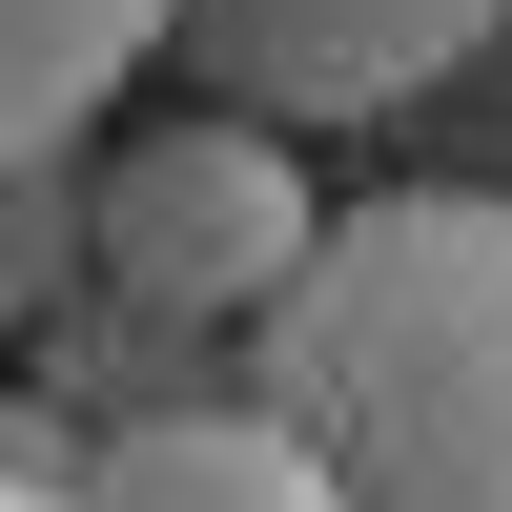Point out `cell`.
Segmentation results:
<instances>
[{
	"instance_id": "cell-7",
	"label": "cell",
	"mask_w": 512,
	"mask_h": 512,
	"mask_svg": "<svg viewBox=\"0 0 512 512\" xmlns=\"http://www.w3.org/2000/svg\"><path fill=\"white\" fill-rule=\"evenodd\" d=\"M0 512H82V492H62V451H41V431H0Z\"/></svg>"
},
{
	"instance_id": "cell-4",
	"label": "cell",
	"mask_w": 512,
	"mask_h": 512,
	"mask_svg": "<svg viewBox=\"0 0 512 512\" xmlns=\"http://www.w3.org/2000/svg\"><path fill=\"white\" fill-rule=\"evenodd\" d=\"M82 512H349L328 492V451L287 431L267 390H164V410H103V431L62 451Z\"/></svg>"
},
{
	"instance_id": "cell-1",
	"label": "cell",
	"mask_w": 512,
	"mask_h": 512,
	"mask_svg": "<svg viewBox=\"0 0 512 512\" xmlns=\"http://www.w3.org/2000/svg\"><path fill=\"white\" fill-rule=\"evenodd\" d=\"M246 328V390L328 451L349 512H512V185L328 205Z\"/></svg>"
},
{
	"instance_id": "cell-2",
	"label": "cell",
	"mask_w": 512,
	"mask_h": 512,
	"mask_svg": "<svg viewBox=\"0 0 512 512\" xmlns=\"http://www.w3.org/2000/svg\"><path fill=\"white\" fill-rule=\"evenodd\" d=\"M308 144L246 103H185V123H123L103 164H82V287L144 328H246L287 267H308Z\"/></svg>"
},
{
	"instance_id": "cell-3",
	"label": "cell",
	"mask_w": 512,
	"mask_h": 512,
	"mask_svg": "<svg viewBox=\"0 0 512 512\" xmlns=\"http://www.w3.org/2000/svg\"><path fill=\"white\" fill-rule=\"evenodd\" d=\"M512 21V0H164V62L205 82V103H246V123H390V103H431L451 62Z\"/></svg>"
},
{
	"instance_id": "cell-6",
	"label": "cell",
	"mask_w": 512,
	"mask_h": 512,
	"mask_svg": "<svg viewBox=\"0 0 512 512\" xmlns=\"http://www.w3.org/2000/svg\"><path fill=\"white\" fill-rule=\"evenodd\" d=\"M82 308V144L0 164V328H62Z\"/></svg>"
},
{
	"instance_id": "cell-5",
	"label": "cell",
	"mask_w": 512,
	"mask_h": 512,
	"mask_svg": "<svg viewBox=\"0 0 512 512\" xmlns=\"http://www.w3.org/2000/svg\"><path fill=\"white\" fill-rule=\"evenodd\" d=\"M123 62H164V0H0V164L82 144L123 103Z\"/></svg>"
}]
</instances>
